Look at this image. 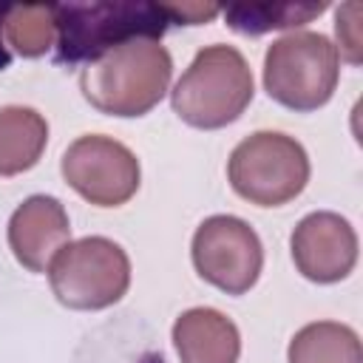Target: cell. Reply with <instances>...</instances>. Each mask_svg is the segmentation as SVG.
Wrapping results in <instances>:
<instances>
[{
    "label": "cell",
    "mask_w": 363,
    "mask_h": 363,
    "mask_svg": "<svg viewBox=\"0 0 363 363\" xmlns=\"http://www.w3.org/2000/svg\"><path fill=\"white\" fill-rule=\"evenodd\" d=\"M173 57L150 37L125 40L88 60L79 71V91L108 116H145L170 88Z\"/></svg>",
    "instance_id": "6da1fadb"
},
{
    "label": "cell",
    "mask_w": 363,
    "mask_h": 363,
    "mask_svg": "<svg viewBox=\"0 0 363 363\" xmlns=\"http://www.w3.org/2000/svg\"><path fill=\"white\" fill-rule=\"evenodd\" d=\"M255 82L244 54L233 45H204L170 91L173 113L199 130L233 125L252 102Z\"/></svg>",
    "instance_id": "7a4b0ae2"
},
{
    "label": "cell",
    "mask_w": 363,
    "mask_h": 363,
    "mask_svg": "<svg viewBox=\"0 0 363 363\" xmlns=\"http://www.w3.org/2000/svg\"><path fill=\"white\" fill-rule=\"evenodd\" d=\"M57 11V62H88L125 40H159L173 23L167 3H65Z\"/></svg>",
    "instance_id": "3957f363"
},
{
    "label": "cell",
    "mask_w": 363,
    "mask_h": 363,
    "mask_svg": "<svg viewBox=\"0 0 363 363\" xmlns=\"http://www.w3.org/2000/svg\"><path fill=\"white\" fill-rule=\"evenodd\" d=\"M337 45L318 31H289L264 54V91L298 113L323 108L337 88Z\"/></svg>",
    "instance_id": "277c9868"
},
{
    "label": "cell",
    "mask_w": 363,
    "mask_h": 363,
    "mask_svg": "<svg viewBox=\"0 0 363 363\" xmlns=\"http://www.w3.org/2000/svg\"><path fill=\"white\" fill-rule=\"evenodd\" d=\"M227 179L244 201L281 207L303 193L309 182V156L295 136L255 130L233 147Z\"/></svg>",
    "instance_id": "5b68a950"
},
{
    "label": "cell",
    "mask_w": 363,
    "mask_h": 363,
    "mask_svg": "<svg viewBox=\"0 0 363 363\" xmlns=\"http://www.w3.org/2000/svg\"><path fill=\"white\" fill-rule=\"evenodd\" d=\"M45 272L54 298L62 306L82 312L119 303L130 286V258L116 241L105 235L68 241L51 258Z\"/></svg>",
    "instance_id": "8992f818"
},
{
    "label": "cell",
    "mask_w": 363,
    "mask_h": 363,
    "mask_svg": "<svg viewBox=\"0 0 363 363\" xmlns=\"http://www.w3.org/2000/svg\"><path fill=\"white\" fill-rule=\"evenodd\" d=\"M190 258L207 284L227 295H244L261 278L264 244L244 218L210 216L193 233Z\"/></svg>",
    "instance_id": "52a82bcc"
},
{
    "label": "cell",
    "mask_w": 363,
    "mask_h": 363,
    "mask_svg": "<svg viewBox=\"0 0 363 363\" xmlns=\"http://www.w3.org/2000/svg\"><path fill=\"white\" fill-rule=\"evenodd\" d=\"M62 179L94 207H119L142 182L136 153L102 133H85L68 145L60 162Z\"/></svg>",
    "instance_id": "ba28073f"
},
{
    "label": "cell",
    "mask_w": 363,
    "mask_h": 363,
    "mask_svg": "<svg viewBox=\"0 0 363 363\" xmlns=\"http://www.w3.org/2000/svg\"><path fill=\"white\" fill-rule=\"evenodd\" d=\"M295 269L315 284H337L357 264V233L354 227L329 210L309 213L298 221L289 235Z\"/></svg>",
    "instance_id": "9c48e42d"
},
{
    "label": "cell",
    "mask_w": 363,
    "mask_h": 363,
    "mask_svg": "<svg viewBox=\"0 0 363 363\" xmlns=\"http://www.w3.org/2000/svg\"><path fill=\"white\" fill-rule=\"evenodd\" d=\"M68 241L71 221L54 196H28L9 218V250L28 272H45Z\"/></svg>",
    "instance_id": "30bf717a"
},
{
    "label": "cell",
    "mask_w": 363,
    "mask_h": 363,
    "mask_svg": "<svg viewBox=\"0 0 363 363\" xmlns=\"http://www.w3.org/2000/svg\"><path fill=\"white\" fill-rule=\"evenodd\" d=\"M173 346L182 363H238L241 332L213 306H193L173 323Z\"/></svg>",
    "instance_id": "8fae6325"
},
{
    "label": "cell",
    "mask_w": 363,
    "mask_h": 363,
    "mask_svg": "<svg viewBox=\"0 0 363 363\" xmlns=\"http://www.w3.org/2000/svg\"><path fill=\"white\" fill-rule=\"evenodd\" d=\"M48 142V122L28 105L0 108V176H20L31 170Z\"/></svg>",
    "instance_id": "7c38bea8"
},
{
    "label": "cell",
    "mask_w": 363,
    "mask_h": 363,
    "mask_svg": "<svg viewBox=\"0 0 363 363\" xmlns=\"http://www.w3.org/2000/svg\"><path fill=\"white\" fill-rule=\"evenodd\" d=\"M286 363H363V346L352 326L315 320L292 335Z\"/></svg>",
    "instance_id": "4fadbf2b"
},
{
    "label": "cell",
    "mask_w": 363,
    "mask_h": 363,
    "mask_svg": "<svg viewBox=\"0 0 363 363\" xmlns=\"http://www.w3.org/2000/svg\"><path fill=\"white\" fill-rule=\"evenodd\" d=\"M0 37L20 57H43L57 45L60 26L54 6L14 3L0 9Z\"/></svg>",
    "instance_id": "5bb4252c"
},
{
    "label": "cell",
    "mask_w": 363,
    "mask_h": 363,
    "mask_svg": "<svg viewBox=\"0 0 363 363\" xmlns=\"http://www.w3.org/2000/svg\"><path fill=\"white\" fill-rule=\"evenodd\" d=\"M326 6H295V3H258V6H230L227 23L241 34H264L269 28H292L318 17Z\"/></svg>",
    "instance_id": "9a60e30c"
},
{
    "label": "cell",
    "mask_w": 363,
    "mask_h": 363,
    "mask_svg": "<svg viewBox=\"0 0 363 363\" xmlns=\"http://www.w3.org/2000/svg\"><path fill=\"white\" fill-rule=\"evenodd\" d=\"M357 14L360 6L357 3H346L343 9H337V20H335V31H337V43L340 51L346 54V60L352 65L360 62V34H357ZM337 51V54H340Z\"/></svg>",
    "instance_id": "2e32d148"
},
{
    "label": "cell",
    "mask_w": 363,
    "mask_h": 363,
    "mask_svg": "<svg viewBox=\"0 0 363 363\" xmlns=\"http://www.w3.org/2000/svg\"><path fill=\"white\" fill-rule=\"evenodd\" d=\"M0 9H3V6H0ZM9 62H11V54H9V48L3 45V37H0V71L9 68Z\"/></svg>",
    "instance_id": "e0dca14e"
}]
</instances>
